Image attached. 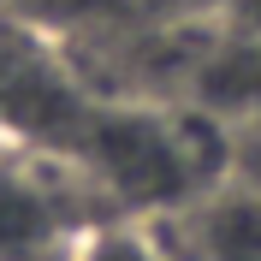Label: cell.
<instances>
[{
  "mask_svg": "<svg viewBox=\"0 0 261 261\" xmlns=\"http://www.w3.org/2000/svg\"><path fill=\"white\" fill-rule=\"evenodd\" d=\"M83 166L125 202V214H172L190 208L214 184L231 178V125L208 107H161V101H130V107H89L77 130Z\"/></svg>",
  "mask_w": 261,
  "mask_h": 261,
  "instance_id": "cell-1",
  "label": "cell"
},
{
  "mask_svg": "<svg viewBox=\"0 0 261 261\" xmlns=\"http://www.w3.org/2000/svg\"><path fill=\"white\" fill-rule=\"evenodd\" d=\"M89 101L65 83V71L48 60L42 48L0 36V125L36 130V125H71L83 130Z\"/></svg>",
  "mask_w": 261,
  "mask_h": 261,
  "instance_id": "cell-2",
  "label": "cell"
},
{
  "mask_svg": "<svg viewBox=\"0 0 261 261\" xmlns=\"http://www.w3.org/2000/svg\"><path fill=\"white\" fill-rule=\"evenodd\" d=\"M184 214H190V231H184L190 261H261V196L249 184L226 178Z\"/></svg>",
  "mask_w": 261,
  "mask_h": 261,
  "instance_id": "cell-3",
  "label": "cell"
},
{
  "mask_svg": "<svg viewBox=\"0 0 261 261\" xmlns=\"http://www.w3.org/2000/svg\"><path fill=\"white\" fill-rule=\"evenodd\" d=\"M54 238H60V214L42 178L18 161H0V261H30Z\"/></svg>",
  "mask_w": 261,
  "mask_h": 261,
  "instance_id": "cell-4",
  "label": "cell"
},
{
  "mask_svg": "<svg viewBox=\"0 0 261 261\" xmlns=\"http://www.w3.org/2000/svg\"><path fill=\"white\" fill-rule=\"evenodd\" d=\"M71 261H190V255L166 244L154 231V220L130 214V220H101V226L77 231Z\"/></svg>",
  "mask_w": 261,
  "mask_h": 261,
  "instance_id": "cell-5",
  "label": "cell"
},
{
  "mask_svg": "<svg viewBox=\"0 0 261 261\" xmlns=\"http://www.w3.org/2000/svg\"><path fill=\"white\" fill-rule=\"evenodd\" d=\"M125 12L154 30H214L220 0H125Z\"/></svg>",
  "mask_w": 261,
  "mask_h": 261,
  "instance_id": "cell-6",
  "label": "cell"
},
{
  "mask_svg": "<svg viewBox=\"0 0 261 261\" xmlns=\"http://www.w3.org/2000/svg\"><path fill=\"white\" fill-rule=\"evenodd\" d=\"M231 178L261 196V113L231 125Z\"/></svg>",
  "mask_w": 261,
  "mask_h": 261,
  "instance_id": "cell-7",
  "label": "cell"
},
{
  "mask_svg": "<svg viewBox=\"0 0 261 261\" xmlns=\"http://www.w3.org/2000/svg\"><path fill=\"white\" fill-rule=\"evenodd\" d=\"M226 36H255L261 42V0H220V24Z\"/></svg>",
  "mask_w": 261,
  "mask_h": 261,
  "instance_id": "cell-8",
  "label": "cell"
}]
</instances>
